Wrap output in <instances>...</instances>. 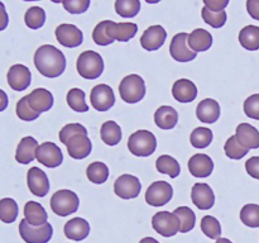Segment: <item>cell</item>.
Here are the masks:
<instances>
[{
	"label": "cell",
	"instance_id": "6da1fadb",
	"mask_svg": "<svg viewBox=\"0 0 259 243\" xmlns=\"http://www.w3.org/2000/svg\"><path fill=\"white\" fill-rule=\"evenodd\" d=\"M34 65L43 76L58 77L66 68V57L62 51L52 45H43L35 51Z\"/></svg>",
	"mask_w": 259,
	"mask_h": 243
},
{
	"label": "cell",
	"instance_id": "7a4b0ae2",
	"mask_svg": "<svg viewBox=\"0 0 259 243\" xmlns=\"http://www.w3.org/2000/svg\"><path fill=\"white\" fill-rule=\"evenodd\" d=\"M77 72L86 80H95L104 71L103 57L95 51H85L77 58Z\"/></svg>",
	"mask_w": 259,
	"mask_h": 243
},
{
	"label": "cell",
	"instance_id": "3957f363",
	"mask_svg": "<svg viewBox=\"0 0 259 243\" xmlns=\"http://www.w3.org/2000/svg\"><path fill=\"white\" fill-rule=\"evenodd\" d=\"M128 148L132 154L138 157H148L154 153L157 148V139L152 132L141 129L129 137Z\"/></svg>",
	"mask_w": 259,
	"mask_h": 243
},
{
	"label": "cell",
	"instance_id": "277c9868",
	"mask_svg": "<svg viewBox=\"0 0 259 243\" xmlns=\"http://www.w3.org/2000/svg\"><path fill=\"white\" fill-rule=\"evenodd\" d=\"M119 94L125 103L136 104L141 101L146 95V84L142 76L136 73L125 76L119 85Z\"/></svg>",
	"mask_w": 259,
	"mask_h": 243
},
{
	"label": "cell",
	"instance_id": "5b68a950",
	"mask_svg": "<svg viewBox=\"0 0 259 243\" xmlns=\"http://www.w3.org/2000/svg\"><path fill=\"white\" fill-rule=\"evenodd\" d=\"M51 209L60 217H67V215L76 213L80 205L78 196L71 190H58L57 192L51 197Z\"/></svg>",
	"mask_w": 259,
	"mask_h": 243
},
{
	"label": "cell",
	"instance_id": "8992f818",
	"mask_svg": "<svg viewBox=\"0 0 259 243\" xmlns=\"http://www.w3.org/2000/svg\"><path fill=\"white\" fill-rule=\"evenodd\" d=\"M19 233L25 243H47L52 238L53 228L50 223L34 227L25 219H22L19 224Z\"/></svg>",
	"mask_w": 259,
	"mask_h": 243
},
{
	"label": "cell",
	"instance_id": "52a82bcc",
	"mask_svg": "<svg viewBox=\"0 0 259 243\" xmlns=\"http://www.w3.org/2000/svg\"><path fill=\"white\" fill-rule=\"evenodd\" d=\"M152 227L163 237H174L180 232V220L175 213L159 212L152 218Z\"/></svg>",
	"mask_w": 259,
	"mask_h": 243
},
{
	"label": "cell",
	"instance_id": "ba28073f",
	"mask_svg": "<svg viewBox=\"0 0 259 243\" xmlns=\"http://www.w3.org/2000/svg\"><path fill=\"white\" fill-rule=\"evenodd\" d=\"M174 196V189L166 181L152 182L146 192V201L152 207H162L171 201Z\"/></svg>",
	"mask_w": 259,
	"mask_h": 243
},
{
	"label": "cell",
	"instance_id": "9c48e42d",
	"mask_svg": "<svg viewBox=\"0 0 259 243\" xmlns=\"http://www.w3.org/2000/svg\"><path fill=\"white\" fill-rule=\"evenodd\" d=\"M169 53L172 58L179 62H190L195 60L197 56L196 52L189 47V34L185 32L175 35L169 45Z\"/></svg>",
	"mask_w": 259,
	"mask_h": 243
},
{
	"label": "cell",
	"instance_id": "30bf717a",
	"mask_svg": "<svg viewBox=\"0 0 259 243\" xmlns=\"http://www.w3.org/2000/svg\"><path fill=\"white\" fill-rule=\"evenodd\" d=\"M142 184L139 179L133 175L124 174L118 177L114 184V192L121 199H134L141 194Z\"/></svg>",
	"mask_w": 259,
	"mask_h": 243
},
{
	"label": "cell",
	"instance_id": "8fae6325",
	"mask_svg": "<svg viewBox=\"0 0 259 243\" xmlns=\"http://www.w3.org/2000/svg\"><path fill=\"white\" fill-rule=\"evenodd\" d=\"M91 105L98 111H106L115 104V95L113 89L106 84H99L91 90Z\"/></svg>",
	"mask_w": 259,
	"mask_h": 243
},
{
	"label": "cell",
	"instance_id": "7c38bea8",
	"mask_svg": "<svg viewBox=\"0 0 259 243\" xmlns=\"http://www.w3.org/2000/svg\"><path fill=\"white\" fill-rule=\"evenodd\" d=\"M37 159L43 166L55 169L62 164L63 154L57 144H55L53 142H45L38 147Z\"/></svg>",
	"mask_w": 259,
	"mask_h": 243
},
{
	"label": "cell",
	"instance_id": "4fadbf2b",
	"mask_svg": "<svg viewBox=\"0 0 259 243\" xmlns=\"http://www.w3.org/2000/svg\"><path fill=\"white\" fill-rule=\"evenodd\" d=\"M56 38L58 42L67 48L78 47L83 42V34L76 25L61 24L56 28Z\"/></svg>",
	"mask_w": 259,
	"mask_h": 243
},
{
	"label": "cell",
	"instance_id": "5bb4252c",
	"mask_svg": "<svg viewBox=\"0 0 259 243\" xmlns=\"http://www.w3.org/2000/svg\"><path fill=\"white\" fill-rule=\"evenodd\" d=\"M192 202L200 210H209L215 204V195L211 187L205 182H196L191 190Z\"/></svg>",
	"mask_w": 259,
	"mask_h": 243
},
{
	"label": "cell",
	"instance_id": "9a60e30c",
	"mask_svg": "<svg viewBox=\"0 0 259 243\" xmlns=\"http://www.w3.org/2000/svg\"><path fill=\"white\" fill-rule=\"evenodd\" d=\"M27 182L30 192L35 196L43 197L50 191V181H48L47 175L38 167H32L28 171Z\"/></svg>",
	"mask_w": 259,
	"mask_h": 243
},
{
	"label": "cell",
	"instance_id": "2e32d148",
	"mask_svg": "<svg viewBox=\"0 0 259 243\" xmlns=\"http://www.w3.org/2000/svg\"><path fill=\"white\" fill-rule=\"evenodd\" d=\"M32 73L24 65H13L8 71V84L14 91H23L30 85Z\"/></svg>",
	"mask_w": 259,
	"mask_h": 243
},
{
	"label": "cell",
	"instance_id": "e0dca14e",
	"mask_svg": "<svg viewBox=\"0 0 259 243\" xmlns=\"http://www.w3.org/2000/svg\"><path fill=\"white\" fill-rule=\"evenodd\" d=\"M167 38V32L162 25H152L142 34L141 45L146 51H157L163 46Z\"/></svg>",
	"mask_w": 259,
	"mask_h": 243
},
{
	"label": "cell",
	"instance_id": "ac0fdd59",
	"mask_svg": "<svg viewBox=\"0 0 259 243\" xmlns=\"http://www.w3.org/2000/svg\"><path fill=\"white\" fill-rule=\"evenodd\" d=\"M68 154L75 159L86 158L91 153L93 144L88 134H76L66 142Z\"/></svg>",
	"mask_w": 259,
	"mask_h": 243
},
{
	"label": "cell",
	"instance_id": "d6986e66",
	"mask_svg": "<svg viewBox=\"0 0 259 243\" xmlns=\"http://www.w3.org/2000/svg\"><path fill=\"white\" fill-rule=\"evenodd\" d=\"M172 95L179 103H191L197 96V88L192 81L180 78L172 86Z\"/></svg>",
	"mask_w": 259,
	"mask_h": 243
},
{
	"label": "cell",
	"instance_id": "ffe728a7",
	"mask_svg": "<svg viewBox=\"0 0 259 243\" xmlns=\"http://www.w3.org/2000/svg\"><path fill=\"white\" fill-rule=\"evenodd\" d=\"M214 170V162L205 153H196L189 159V171L195 177H207Z\"/></svg>",
	"mask_w": 259,
	"mask_h": 243
},
{
	"label": "cell",
	"instance_id": "44dd1931",
	"mask_svg": "<svg viewBox=\"0 0 259 243\" xmlns=\"http://www.w3.org/2000/svg\"><path fill=\"white\" fill-rule=\"evenodd\" d=\"M27 100L30 108L38 113L48 111L53 106V95L47 89H35L29 95H27Z\"/></svg>",
	"mask_w": 259,
	"mask_h": 243
},
{
	"label": "cell",
	"instance_id": "7402d4cb",
	"mask_svg": "<svg viewBox=\"0 0 259 243\" xmlns=\"http://www.w3.org/2000/svg\"><path fill=\"white\" fill-rule=\"evenodd\" d=\"M38 147H39L38 142L33 137H24L17 147V152H15L17 162L27 165L34 161V158H37Z\"/></svg>",
	"mask_w": 259,
	"mask_h": 243
},
{
	"label": "cell",
	"instance_id": "603a6c76",
	"mask_svg": "<svg viewBox=\"0 0 259 243\" xmlns=\"http://www.w3.org/2000/svg\"><path fill=\"white\" fill-rule=\"evenodd\" d=\"M63 232L68 239L80 242L90 234V224L82 218H73L66 223Z\"/></svg>",
	"mask_w": 259,
	"mask_h": 243
},
{
	"label": "cell",
	"instance_id": "cb8c5ba5",
	"mask_svg": "<svg viewBox=\"0 0 259 243\" xmlns=\"http://www.w3.org/2000/svg\"><path fill=\"white\" fill-rule=\"evenodd\" d=\"M237 137L238 142L247 149L259 148V132L257 128L248 123H242L237 127Z\"/></svg>",
	"mask_w": 259,
	"mask_h": 243
},
{
	"label": "cell",
	"instance_id": "d4e9b609",
	"mask_svg": "<svg viewBox=\"0 0 259 243\" xmlns=\"http://www.w3.org/2000/svg\"><path fill=\"white\" fill-rule=\"evenodd\" d=\"M196 115L200 122L212 124L219 119L220 105L214 99H204L196 108Z\"/></svg>",
	"mask_w": 259,
	"mask_h": 243
},
{
	"label": "cell",
	"instance_id": "484cf974",
	"mask_svg": "<svg viewBox=\"0 0 259 243\" xmlns=\"http://www.w3.org/2000/svg\"><path fill=\"white\" fill-rule=\"evenodd\" d=\"M154 122H156L158 128L168 131V129L176 127L177 122H179V113L172 106H159L156 110V113H154Z\"/></svg>",
	"mask_w": 259,
	"mask_h": 243
},
{
	"label": "cell",
	"instance_id": "4316f807",
	"mask_svg": "<svg viewBox=\"0 0 259 243\" xmlns=\"http://www.w3.org/2000/svg\"><path fill=\"white\" fill-rule=\"evenodd\" d=\"M189 46L194 52H205L212 46V35L206 29L197 28L189 34Z\"/></svg>",
	"mask_w": 259,
	"mask_h": 243
},
{
	"label": "cell",
	"instance_id": "83f0119b",
	"mask_svg": "<svg viewBox=\"0 0 259 243\" xmlns=\"http://www.w3.org/2000/svg\"><path fill=\"white\" fill-rule=\"evenodd\" d=\"M24 219L29 223L30 225L39 227L47 223L48 214L46 209L37 201H28L24 205Z\"/></svg>",
	"mask_w": 259,
	"mask_h": 243
},
{
	"label": "cell",
	"instance_id": "f1b7e54d",
	"mask_svg": "<svg viewBox=\"0 0 259 243\" xmlns=\"http://www.w3.org/2000/svg\"><path fill=\"white\" fill-rule=\"evenodd\" d=\"M111 38L119 42H128L138 32V25L136 23H115L111 24Z\"/></svg>",
	"mask_w": 259,
	"mask_h": 243
},
{
	"label": "cell",
	"instance_id": "f546056e",
	"mask_svg": "<svg viewBox=\"0 0 259 243\" xmlns=\"http://www.w3.org/2000/svg\"><path fill=\"white\" fill-rule=\"evenodd\" d=\"M239 43L247 51L259 50V27L247 25L239 33Z\"/></svg>",
	"mask_w": 259,
	"mask_h": 243
},
{
	"label": "cell",
	"instance_id": "4dcf8cb0",
	"mask_svg": "<svg viewBox=\"0 0 259 243\" xmlns=\"http://www.w3.org/2000/svg\"><path fill=\"white\" fill-rule=\"evenodd\" d=\"M100 136L103 142H105L108 146H116L121 141V128L119 124H116L114 120L104 122L101 126Z\"/></svg>",
	"mask_w": 259,
	"mask_h": 243
},
{
	"label": "cell",
	"instance_id": "1f68e13d",
	"mask_svg": "<svg viewBox=\"0 0 259 243\" xmlns=\"http://www.w3.org/2000/svg\"><path fill=\"white\" fill-rule=\"evenodd\" d=\"M156 169L158 172L167 174L172 179L179 176L180 172H181V167H180L179 162L174 157L168 156V154H162V156L157 158Z\"/></svg>",
	"mask_w": 259,
	"mask_h": 243
},
{
	"label": "cell",
	"instance_id": "d6a6232c",
	"mask_svg": "<svg viewBox=\"0 0 259 243\" xmlns=\"http://www.w3.org/2000/svg\"><path fill=\"white\" fill-rule=\"evenodd\" d=\"M111 24L113 20H103L93 30V39L99 46H109L114 42L111 38Z\"/></svg>",
	"mask_w": 259,
	"mask_h": 243
},
{
	"label": "cell",
	"instance_id": "836d02e7",
	"mask_svg": "<svg viewBox=\"0 0 259 243\" xmlns=\"http://www.w3.org/2000/svg\"><path fill=\"white\" fill-rule=\"evenodd\" d=\"M175 214L180 220V232L187 233L194 229L196 223V215L189 207H180L175 210Z\"/></svg>",
	"mask_w": 259,
	"mask_h": 243
},
{
	"label": "cell",
	"instance_id": "e575fe53",
	"mask_svg": "<svg viewBox=\"0 0 259 243\" xmlns=\"http://www.w3.org/2000/svg\"><path fill=\"white\" fill-rule=\"evenodd\" d=\"M86 175L94 184H104L109 177V169L104 162H93L89 165Z\"/></svg>",
	"mask_w": 259,
	"mask_h": 243
},
{
	"label": "cell",
	"instance_id": "d590c367",
	"mask_svg": "<svg viewBox=\"0 0 259 243\" xmlns=\"http://www.w3.org/2000/svg\"><path fill=\"white\" fill-rule=\"evenodd\" d=\"M67 104L73 111L85 113L89 110V105L85 101V93L81 89H71L67 93Z\"/></svg>",
	"mask_w": 259,
	"mask_h": 243
},
{
	"label": "cell",
	"instance_id": "8d00e7d4",
	"mask_svg": "<svg viewBox=\"0 0 259 243\" xmlns=\"http://www.w3.org/2000/svg\"><path fill=\"white\" fill-rule=\"evenodd\" d=\"M24 22L30 29H39L46 22V13L40 7H32L25 12Z\"/></svg>",
	"mask_w": 259,
	"mask_h": 243
},
{
	"label": "cell",
	"instance_id": "74e56055",
	"mask_svg": "<svg viewBox=\"0 0 259 243\" xmlns=\"http://www.w3.org/2000/svg\"><path fill=\"white\" fill-rule=\"evenodd\" d=\"M190 142L195 148H206L212 142V132L209 128L199 127L194 129L190 136Z\"/></svg>",
	"mask_w": 259,
	"mask_h": 243
},
{
	"label": "cell",
	"instance_id": "f35d334b",
	"mask_svg": "<svg viewBox=\"0 0 259 243\" xmlns=\"http://www.w3.org/2000/svg\"><path fill=\"white\" fill-rule=\"evenodd\" d=\"M201 230L206 237L211 239H220L222 235V225L217 218L211 215H205L201 219Z\"/></svg>",
	"mask_w": 259,
	"mask_h": 243
},
{
	"label": "cell",
	"instance_id": "ab89813d",
	"mask_svg": "<svg viewBox=\"0 0 259 243\" xmlns=\"http://www.w3.org/2000/svg\"><path fill=\"white\" fill-rule=\"evenodd\" d=\"M115 10L120 17L133 18L141 10V2L139 0H116Z\"/></svg>",
	"mask_w": 259,
	"mask_h": 243
},
{
	"label": "cell",
	"instance_id": "60d3db41",
	"mask_svg": "<svg viewBox=\"0 0 259 243\" xmlns=\"http://www.w3.org/2000/svg\"><path fill=\"white\" fill-rule=\"evenodd\" d=\"M18 217V205L15 200L4 197L0 201V219L3 223H13Z\"/></svg>",
	"mask_w": 259,
	"mask_h": 243
},
{
	"label": "cell",
	"instance_id": "b9f144b4",
	"mask_svg": "<svg viewBox=\"0 0 259 243\" xmlns=\"http://www.w3.org/2000/svg\"><path fill=\"white\" fill-rule=\"evenodd\" d=\"M240 220L247 227L259 228V205L247 204L240 210Z\"/></svg>",
	"mask_w": 259,
	"mask_h": 243
},
{
	"label": "cell",
	"instance_id": "7bdbcfd3",
	"mask_svg": "<svg viewBox=\"0 0 259 243\" xmlns=\"http://www.w3.org/2000/svg\"><path fill=\"white\" fill-rule=\"evenodd\" d=\"M224 151H225V154H227L229 158L240 159L248 153V151H249V149L244 148V147H243L242 144L238 142L237 137L232 136L228 138L227 142H225Z\"/></svg>",
	"mask_w": 259,
	"mask_h": 243
},
{
	"label": "cell",
	"instance_id": "ee69618b",
	"mask_svg": "<svg viewBox=\"0 0 259 243\" xmlns=\"http://www.w3.org/2000/svg\"><path fill=\"white\" fill-rule=\"evenodd\" d=\"M201 17L205 20V23L211 25L212 28H222L227 23V13H225V10L224 12L215 13L207 9L206 7H204L201 10Z\"/></svg>",
	"mask_w": 259,
	"mask_h": 243
},
{
	"label": "cell",
	"instance_id": "f6af8a7d",
	"mask_svg": "<svg viewBox=\"0 0 259 243\" xmlns=\"http://www.w3.org/2000/svg\"><path fill=\"white\" fill-rule=\"evenodd\" d=\"M15 110H17L18 118L22 119V120H24V122L35 120V119H37L40 114L30 108L29 103H28V100H27V96H24V98H22L19 101H18L17 109H15Z\"/></svg>",
	"mask_w": 259,
	"mask_h": 243
},
{
	"label": "cell",
	"instance_id": "bcb514c9",
	"mask_svg": "<svg viewBox=\"0 0 259 243\" xmlns=\"http://www.w3.org/2000/svg\"><path fill=\"white\" fill-rule=\"evenodd\" d=\"M76 134H88V129L78 123L67 124V126H65L61 129L60 141L62 142L63 144H66V142H67L71 137L76 136Z\"/></svg>",
	"mask_w": 259,
	"mask_h": 243
},
{
	"label": "cell",
	"instance_id": "7dc6e473",
	"mask_svg": "<svg viewBox=\"0 0 259 243\" xmlns=\"http://www.w3.org/2000/svg\"><path fill=\"white\" fill-rule=\"evenodd\" d=\"M62 5L71 14H82L90 7V0H62Z\"/></svg>",
	"mask_w": 259,
	"mask_h": 243
},
{
	"label": "cell",
	"instance_id": "c3c4849f",
	"mask_svg": "<svg viewBox=\"0 0 259 243\" xmlns=\"http://www.w3.org/2000/svg\"><path fill=\"white\" fill-rule=\"evenodd\" d=\"M244 113L249 118L259 120V94H253L244 101Z\"/></svg>",
	"mask_w": 259,
	"mask_h": 243
},
{
	"label": "cell",
	"instance_id": "681fc988",
	"mask_svg": "<svg viewBox=\"0 0 259 243\" xmlns=\"http://www.w3.org/2000/svg\"><path fill=\"white\" fill-rule=\"evenodd\" d=\"M245 170H247L249 176H252L253 179L259 180V156L250 157L245 162Z\"/></svg>",
	"mask_w": 259,
	"mask_h": 243
},
{
	"label": "cell",
	"instance_id": "f907efd6",
	"mask_svg": "<svg viewBox=\"0 0 259 243\" xmlns=\"http://www.w3.org/2000/svg\"><path fill=\"white\" fill-rule=\"evenodd\" d=\"M228 4H229L228 0H204L205 7L215 13L224 12V9L228 7Z\"/></svg>",
	"mask_w": 259,
	"mask_h": 243
},
{
	"label": "cell",
	"instance_id": "816d5d0a",
	"mask_svg": "<svg viewBox=\"0 0 259 243\" xmlns=\"http://www.w3.org/2000/svg\"><path fill=\"white\" fill-rule=\"evenodd\" d=\"M247 10L253 19L259 20V0H248Z\"/></svg>",
	"mask_w": 259,
	"mask_h": 243
},
{
	"label": "cell",
	"instance_id": "f5cc1de1",
	"mask_svg": "<svg viewBox=\"0 0 259 243\" xmlns=\"http://www.w3.org/2000/svg\"><path fill=\"white\" fill-rule=\"evenodd\" d=\"M139 243H159V242L152 237H146V238H143V239H142Z\"/></svg>",
	"mask_w": 259,
	"mask_h": 243
},
{
	"label": "cell",
	"instance_id": "db71d44e",
	"mask_svg": "<svg viewBox=\"0 0 259 243\" xmlns=\"http://www.w3.org/2000/svg\"><path fill=\"white\" fill-rule=\"evenodd\" d=\"M217 243H233V242L228 239V238H220V239L217 240Z\"/></svg>",
	"mask_w": 259,
	"mask_h": 243
}]
</instances>
